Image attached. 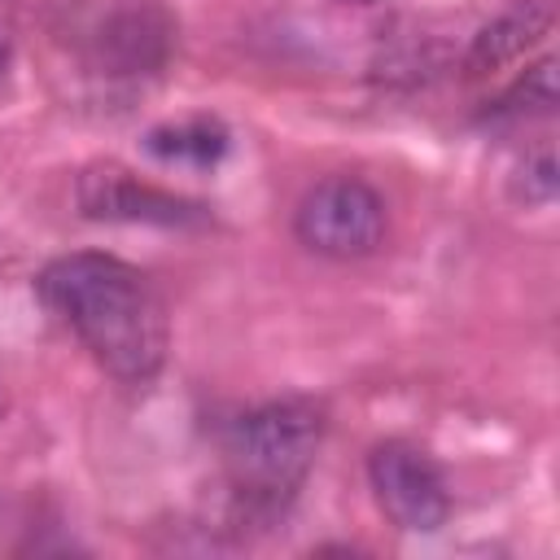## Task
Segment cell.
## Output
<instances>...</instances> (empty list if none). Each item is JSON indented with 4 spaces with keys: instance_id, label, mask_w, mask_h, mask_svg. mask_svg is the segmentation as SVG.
Instances as JSON below:
<instances>
[{
    "instance_id": "cell-12",
    "label": "cell",
    "mask_w": 560,
    "mask_h": 560,
    "mask_svg": "<svg viewBox=\"0 0 560 560\" xmlns=\"http://www.w3.org/2000/svg\"><path fill=\"white\" fill-rule=\"evenodd\" d=\"M359 4H368V0H359Z\"/></svg>"
},
{
    "instance_id": "cell-6",
    "label": "cell",
    "mask_w": 560,
    "mask_h": 560,
    "mask_svg": "<svg viewBox=\"0 0 560 560\" xmlns=\"http://www.w3.org/2000/svg\"><path fill=\"white\" fill-rule=\"evenodd\" d=\"M556 26V0H512L499 18H490L468 52H464V74L468 79H486V74H499L516 61H525Z\"/></svg>"
},
{
    "instance_id": "cell-11",
    "label": "cell",
    "mask_w": 560,
    "mask_h": 560,
    "mask_svg": "<svg viewBox=\"0 0 560 560\" xmlns=\"http://www.w3.org/2000/svg\"><path fill=\"white\" fill-rule=\"evenodd\" d=\"M4 66H9V52H4V44H0V74H4Z\"/></svg>"
},
{
    "instance_id": "cell-10",
    "label": "cell",
    "mask_w": 560,
    "mask_h": 560,
    "mask_svg": "<svg viewBox=\"0 0 560 560\" xmlns=\"http://www.w3.org/2000/svg\"><path fill=\"white\" fill-rule=\"evenodd\" d=\"M556 109V61H538L516 79L512 92L494 105V114H551Z\"/></svg>"
},
{
    "instance_id": "cell-7",
    "label": "cell",
    "mask_w": 560,
    "mask_h": 560,
    "mask_svg": "<svg viewBox=\"0 0 560 560\" xmlns=\"http://www.w3.org/2000/svg\"><path fill=\"white\" fill-rule=\"evenodd\" d=\"M171 18L149 4V0H136V4H122L114 9L105 22H101V57L105 66H114V74H149L166 61L171 52Z\"/></svg>"
},
{
    "instance_id": "cell-9",
    "label": "cell",
    "mask_w": 560,
    "mask_h": 560,
    "mask_svg": "<svg viewBox=\"0 0 560 560\" xmlns=\"http://www.w3.org/2000/svg\"><path fill=\"white\" fill-rule=\"evenodd\" d=\"M556 188H560V171H556L551 144H538L534 153H525V162L508 179V192L521 206H551L556 201Z\"/></svg>"
},
{
    "instance_id": "cell-3",
    "label": "cell",
    "mask_w": 560,
    "mask_h": 560,
    "mask_svg": "<svg viewBox=\"0 0 560 560\" xmlns=\"http://www.w3.org/2000/svg\"><path fill=\"white\" fill-rule=\"evenodd\" d=\"M298 241L332 262H354L381 249L385 241V201L372 184L354 175H328L298 201L293 214Z\"/></svg>"
},
{
    "instance_id": "cell-2",
    "label": "cell",
    "mask_w": 560,
    "mask_h": 560,
    "mask_svg": "<svg viewBox=\"0 0 560 560\" xmlns=\"http://www.w3.org/2000/svg\"><path fill=\"white\" fill-rule=\"evenodd\" d=\"M324 442V416L306 398H276L245 411L228 433V472L245 503L280 508L306 481Z\"/></svg>"
},
{
    "instance_id": "cell-4",
    "label": "cell",
    "mask_w": 560,
    "mask_h": 560,
    "mask_svg": "<svg viewBox=\"0 0 560 560\" xmlns=\"http://www.w3.org/2000/svg\"><path fill=\"white\" fill-rule=\"evenodd\" d=\"M368 481H372V494H376L381 512L389 516V525H398L407 534H433L451 516L446 477L420 446L381 442L368 455Z\"/></svg>"
},
{
    "instance_id": "cell-8",
    "label": "cell",
    "mask_w": 560,
    "mask_h": 560,
    "mask_svg": "<svg viewBox=\"0 0 560 560\" xmlns=\"http://www.w3.org/2000/svg\"><path fill=\"white\" fill-rule=\"evenodd\" d=\"M149 153L162 162H188V166H214L228 153V131L214 118H192L175 127H153L149 131Z\"/></svg>"
},
{
    "instance_id": "cell-1",
    "label": "cell",
    "mask_w": 560,
    "mask_h": 560,
    "mask_svg": "<svg viewBox=\"0 0 560 560\" xmlns=\"http://www.w3.org/2000/svg\"><path fill=\"white\" fill-rule=\"evenodd\" d=\"M44 306L122 385H144L166 359V311L149 280L109 254L52 258L35 280Z\"/></svg>"
},
{
    "instance_id": "cell-5",
    "label": "cell",
    "mask_w": 560,
    "mask_h": 560,
    "mask_svg": "<svg viewBox=\"0 0 560 560\" xmlns=\"http://www.w3.org/2000/svg\"><path fill=\"white\" fill-rule=\"evenodd\" d=\"M74 201L96 223H149V228H192L206 223V210L179 192L144 184L122 166H88L74 179Z\"/></svg>"
}]
</instances>
